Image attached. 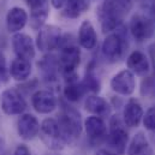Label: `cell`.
Listing matches in <instances>:
<instances>
[{"label": "cell", "instance_id": "1", "mask_svg": "<svg viewBox=\"0 0 155 155\" xmlns=\"http://www.w3.org/2000/svg\"><path fill=\"white\" fill-rule=\"evenodd\" d=\"M130 7V0H105L97 10V17L102 31L111 34L121 27L123 18Z\"/></svg>", "mask_w": 155, "mask_h": 155}, {"label": "cell", "instance_id": "2", "mask_svg": "<svg viewBox=\"0 0 155 155\" xmlns=\"http://www.w3.org/2000/svg\"><path fill=\"white\" fill-rule=\"evenodd\" d=\"M57 120L66 146H76L84 130L81 113L75 107H71L66 104H61Z\"/></svg>", "mask_w": 155, "mask_h": 155}, {"label": "cell", "instance_id": "3", "mask_svg": "<svg viewBox=\"0 0 155 155\" xmlns=\"http://www.w3.org/2000/svg\"><path fill=\"white\" fill-rule=\"evenodd\" d=\"M70 35H63L60 43V54L58 57L59 70L65 81L78 78L76 70L81 64V49L74 41H69Z\"/></svg>", "mask_w": 155, "mask_h": 155}, {"label": "cell", "instance_id": "4", "mask_svg": "<svg viewBox=\"0 0 155 155\" xmlns=\"http://www.w3.org/2000/svg\"><path fill=\"white\" fill-rule=\"evenodd\" d=\"M106 144L108 149L114 152L117 155H123L129 146V131L119 114L110 117L108 121V134L106 137Z\"/></svg>", "mask_w": 155, "mask_h": 155}, {"label": "cell", "instance_id": "5", "mask_svg": "<svg viewBox=\"0 0 155 155\" xmlns=\"http://www.w3.org/2000/svg\"><path fill=\"white\" fill-rule=\"evenodd\" d=\"M39 137L42 143L52 152H60L66 146L58 120L54 118H46L41 121Z\"/></svg>", "mask_w": 155, "mask_h": 155}, {"label": "cell", "instance_id": "6", "mask_svg": "<svg viewBox=\"0 0 155 155\" xmlns=\"http://www.w3.org/2000/svg\"><path fill=\"white\" fill-rule=\"evenodd\" d=\"M0 107L6 116H21L25 112L28 105L19 89L7 88L1 93Z\"/></svg>", "mask_w": 155, "mask_h": 155}, {"label": "cell", "instance_id": "7", "mask_svg": "<svg viewBox=\"0 0 155 155\" xmlns=\"http://www.w3.org/2000/svg\"><path fill=\"white\" fill-rule=\"evenodd\" d=\"M125 36L124 33L120 31V27L116 31L108 34L102 45H101V53L102 57L108 61V63H117L119 59L123 57L124 48H125Z\"/></svg>", "mask_w": 155, "mask_h": 155}, {"label": "cell", "instance_id": "8", "mask_svg": "<svg viewBox=\"0 0 155 155\" xmlns=\"http://www.w3.org/2000/svg\"><path fill=\"white\" fill-rule=\"evenodd\" d=\"M63 39V31L54 24H45L38 33L36 47L43 53H52L60 47Z\"/></svg>", "mask_w": 155, "mask_h": 155}, {"label": "cell", "instance_id": "9", "mask_svg": "<svg viewBox=\"0 0 155 155\" xmlns=\"http://www.w3.org/2000/svg\"><path fill=\"white\" fill-rule=\"evenodd\" d=\"M129 30L136 42L142 43L153 38L155 31V24L150 19V17L143 13H135L130 19Z\"/></svg>", "mask_w": 155, "mask_h": 155}, {"label": "cell", "instance_id": "10", "mask_svg": "<svg viewBox=\"0 0 155 155\" xmlns=\"http://www.w3.org/2000/svg\"><path fill=\"white\" fill-rule=\"evenodd\" d=\"M85 135L91 144H97L106 141L108 134V126L104 118L97 116L87 117L83 121Z\"/></svg>", "mask_w": 155, "mask_h": 155}, {"label": "cell", "instance_id": "11", "mask_svg": "<svg viewBox=\"0 0 155 155\" xmlns=\"http://www.w3.org/2000/svg\"><path fill=\"white\" fill-rule=\"evenodd\" d=\"M110 87L112 91H114L117 95L131 96L136 90V77L127 69L120 70L111 78Z\"/></svg>", "mask_w": 155, "mask_h": 155}, {"label": "cell", "instance_id": "12", "mask_svg": "<svg viewBox=\"0 0 155 155\" xmlns=\"http://www.w3.org/2000/svg\"><path fill=\"white\" fill-rule=\"evenodd\" d=\"M12 49L16 54V58L25 59L31 61V59L36 55V43L34 42L33 38L25 33H17L12 35L11 39Z\"/></svg>", "mask_w": 155, "mask_h": 155}, {"label": "cell", "instance_id": "13", "mask_svg": "<svg viewBox=\"0 0 155 155\" xmlns=\"http://www.w3.org/2000/svg\"><path fill=\"white\" fill-rule=\"evenodd\" d=\"M31 107L40 114H49L58 108V99L52 90L39 89L31 95Z\"/></svg>", "mask_w": 155, "mask_h": 155}, {"label": "cell", "instance_id": "14", "mask_svg": "<svg viewBox=\"0 0 155 155\" xmlns=\"http://www.w3.org/2000/svg\"><path fill=\"white\" fill-rule=\"evenodd\" d=\"M40 124L39 119L31 113H23L17 119L16 123V130L23 141H33L35 140L40 134Z\"/></svg>", "mask_w": 155, "mask_h": 155}, {"label": "cell", "instance_id": "15", "mask_svg": "<svg viewBox=\"0 0 155 155\" xmlns=\"http://www.w3.org/2000/svg\"><path fill=\"white\" fill-rule=\"evenodd\" d=\"M30 8V27L34 30H40L49 15V5L47 0H25Z\"/></svg>", "mask_w": 155, "mask_h": 155}, {"label": "cell", "instance_id": "16", "mask_svg": "<svg viewBox=\"0 0 155 155\" xmlns=\"http://www.w3.org/2000/svg\"><path fill=\"white\" fill-rule=\"evenodd\" d=\"M143 116H144V111L142 108L141 102L135 97L129 99L124 105L123 114H121L123 121L126 125V127L130 129L137 127L142 123Z\"/></svg>", "mask_w": 155, "mask_h": 155}, {"label": "cell", "instance_id": "17", "mask_svg": "<svg viewBox=\"0 0 155 155\" xmlns=\"http://www.w3.org/2000/svg\"><path fill=\"white\" fill-rule=\"evenodd\" d=\"M126 68L135 76L146 77L150 71V61L142 51H132L126 59Z\"/></svg>", "mask_w": 155, "mask_h": 155}, {"label": "cell", "instance_id": "18", "mask_svg": "<svg viewBox=\"0 0 155 155\" xmlns=\"http://www.w3.org/2000/svg\"><path fill=\"white\" fill-rule=\"evenodd\" d=\"M29 21V16L27 11L19 6L11 7L6 13V28L11 34L22 33L24 27Z\"/></svg>", "mask_w": 155, "mask_h": 155}, {"label": "cell", "instance_id": "19", "mask_svg": "<svg viewBox=\"0 0 155 155\" xmlns=\"http://www.w3.org/2000/svg\"><path fill=\"white\" fill-rule=\"evenodd\" d=\"M38 68H39V72L41 74V77L46 83L53 84L57 82L59 64L55 55H53L52 53L45 54L43 58L38 61Z\"/></svg>", "mask_w": 155, "mask_h": 155}, {"label": "cell", "instance_id": "20", "mask_svg": "<svg viewBox=\"0 0 155 155\" xmlns=\"http://www.w3.org/2000/svg\"><path fill=\"white\" fill-rule=\"evenodd\" d=\"M84 110L90 113V116H97L101 118L111 116L112 106L107 100L99 96L97 94L88 95L84 100Z\"/></svg>", "mask_w": 155, "mask_h": 155}, {"label": "cell", "instance_id": "21", "mask_svg": "<svg viewBox=\"0 0 155 155\" xmlns=\"http://www.w3.org/2000/svg\"><path fill=\"white\" fill-rule=\"evenodd\" d=\"M126 155H154L153 147L143 131L136 132L129 142Z\"/></svg>", "mask_w": 155, "mask_h": 155}, {"label": "cell", "instance_id": "22", "mask_svg": "<svg viewBox=\"0 0 155 155\" xmlns=\"http://www.w3.org/2000/svg\"><path fill=\"white\" fill-rule=\"evenodd\" d=\"M77 42L87 51H91L97 45V34L90 21H83L78 29Z\"/></svg>", "mask_w": 155, "mask_h": 155}, {"label": "cell", "instance_id": "23", "mask_svg": "<svg viewBox=\"0 0 155 155\" xmlns=\"http://www.w3.org/2000/svg\"><path fill=\"white\" fill-rule=\"evenodd\" d=\"M8 71H10V77L12 79H15L16 82L23 83L29 79L33 71V66L29 60L15 58L10 64Z\"/></svg>", "mask_w": 155, "mask_h": 155}, {"label": "cell", "instance_id": "24", "mask_svg": "<svg viewBox=\"0 0 155 155\" xmlns=\"http://www.w3.org/2000/svg\"><path fill=\"white\" fill-rule=\"evenodd\" d=\"M90 7L88 0H66L63 7V15L70 19H76Z\"/></svg>", "mask_w": 155, "mask_h": 155}, {"label": "cell", "instance_id": "25", "mask_svg": "<svg viewBox=\"0 0 155 155\" xmlns=\"http://www.w3.org/2000/svg\"><path fill=\"white\" fill-rule=\"evenodd\" d=\"M87 94L81 81L65 82V87L63 90V95L68 102H78Z\"/></svg>", "mask_w": 155, "mask_h": 155}, {"label": "cell", "instance_id": "26", "mask_svg": "<svg viewBox=\"0 0 155 155\" xmlns=\"http://www.w3.org/2000/svg\"><path fill=\"white\" fill-rule=\"evenodd\" d=\"M81 82H82L85 91L90 93V95L91 94H97L101 90V82L97 77L96 72H95V68L93 66V63H90L87 66L85 75H84V77Z\"/></svg>", "mask_w": 155, "mask_h": 155}, {"label": "cell", "instance_id": "27", "mask_svg": "<svg viewBox=\"0 0 155 155\" xmlns=\"http://www.w3.org/2000/svg\"><path fill=\"white\" fill-rule=\"evenodd\" d=\"M140 93L144 97H150L155 94V77H144L141 84Z\"/></svg>", "mask_w": 155, "mask_h": 155}, {"label": "cell", "instance_id": "28", "mask_svg": "<svg viewBox=\"0 0 155 155\" xmlns=\"http://www.w3.org/2000/svg\"><path fill=\"white\" fill-rule=\"evenodd\" d=\"M142 124L148 131H155V106L149 107L142 119Z\"/></svg>", "mask_w": 155, "mask_h": 155}, {"label": "cell", "instance_id": "29", "mask_svg": "<svg viewBox=\"0 0 155 155\" xmlns=\"http://www.w3.org/2000/svg\"><path fill=\"white\" fill-rule=\"evenodd\" d=\"M8 78H10V71L6 65V58L4 53L0 51V82L6 83L8 82Z\"/></svg>", "mask_w": 155, "mask_h": 155}, {"label": "cell", "instance_id": "30", "mask_svg": "<svg viewBox=\"0 0 155 155\" xmlns=\"http://www.w3.org/2000/svg\"><path fill=\"white\" fill-rule=\"evenodd\" d=\"M12 155H33V153H31V150L29 149V147H28L27 144L21 143V144H18V146L15 148L13 154Z\"/></svg>", "mask_w": 155, "mask_h": 155}, {"label": "cell", "instance_id": "31", "mask_svg": "<svg viewBox=\"0 0 155 155\" xmlns=\"http://www.w3.org/2000/svg\"><path fill=\"white\" fill-rule=\"evenodd\" d=\"M65 2H66V0H51V4H52V6H53L55 10L63 8L64 5H65Z\"/></svg>", "mask_w": 155, "mask_h": 155}, {"label": "cell", "instance_id": "32", "mask_svg": "<svg viewBox=\"0 0 155 155\" xmlns=\"http://www.w3.org/2000/svg\"><path fill=\"white\" fill-rule=\"evenodd\" d=\"M147 6H148V8H149L150 19L154 22V24H155V0H154V1H152V2H149Z\"/></svg>", "mask_w": 155, "mask_h": 155}, {"label": "cell", "instance_id": "33", "mask_svg": "<svg viewBox=\"0 0 155 155\" xmlns=\"http://www.w3.org/2000/svg\"><path fill=\"white\" fill-rule=\"evenodd\" d=\"M95 155H117V154L114 152L110 150L108 148H100V149L96 150Z\"/></svg>", "mask_w": 155, "mask_h": 155}, {"label": "cell", "instance_id": "34", "mask_svg": "<svg viewBox=\"0 0 155 155\" xmlns=\"http://www.w3.org/2000/svg\"><path fill=\"white\" fill-rule=\"evenodd\" d=\"M154 47H155V46H154Z\"/></svg>", "mask_w": 155, "mask_h": 155}]
</instances>
